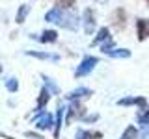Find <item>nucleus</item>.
<instances>
[{
	"instance_id": "obj_1",
	"label": "nucleus",
	"mask_w": 149,
	"mask_h": 139,
	"mask_svg": "<svg viewBox=\"0 0 149 139\" xmlns=\"http://www.w3.org/2000/svg\"><path fill=\"white\" fill-rule=\"evenodd\" d=\"M84 117H86V108L82 106L80 100H71L67 106V109H65V124H71L73 120H82Z\"/></svg>"
},
{
	"instance_id": "obj_2",
	"label": "nucleus",
	"mask_w": 149,
	"mask_h": 139,
	"mask_svg": "<svg viewBox=\"0 0 149 139\" xmlns=\"http://www.w3.org/2000/svg\"><path fill=\"white\" fill-rule=\"evenodd\" d=\"M99 65V59L95 58V56H84L82 61L77 65V69H74V78H84L88 76L93 69Z\"/></svg>"
},
{
	"instance_id": "obj_3",
	"label": "nucleus",
	"mask_w": 149,
	"mask_h": 139,
	"mask_svg": "<svg viewBox=\"0 0 149 139\" xmlns=\"http://www.w3.org/2000/svg\"><path fill=\"white\" fill-rule=\"evenodd\" d=\"M82 24H84V32L88 35H91L97 28V19H95V9L93 8H86L82 13Z\"/></svg>"
},
{
	"instance_id": "obj_4",
	"label": "nucleus",
	"mask_w": 149,
	"mask_h": 139,
	"mask_svg": "<svg viewBox=\"0 0 149 139\" xmlns=\"http://www.w3.org/2000/svg\"><path fill=\"white\" fill-rule=\"evenodd\" d=\"M78 24H80V21H78V15L73 11H69V9H63V15H62V21H60V24L58 26H62V28H65V30H71V32H74L78 28Z\"/></svg>"
},
{
	"instance_id": "obj_5",
	"label": "nucleus",
	"mask_w": 149,
	"mask_h": 139,
	"mask_svg": "<svg viewBox=\"0 0 149 139\" xmlns=\"http://www.w3.org/2000/svg\"><path fill=\"white\" fill-rule=\"evenodd\" d=\"M34 124L37 130H50L54 124V119L50 113H47V111H36V117H34Z\"/></svg>"
},
{
	"instance_id": "obj_6",
	"label": "nucleus",
	"mask_w": 149,
	"mask_h": 139,
	"mask_svg": "<svg viewBox=\"0 0 149 139\" xmlns=\"http://www.w3.org/2000/svg\"><path fill=\"white\" fill-rule=\"evenodd\" d=\"M118 106H138L140 109L147 108V98L146 96H123L118 100Z\"/></svg>"
},
{
	"instance_id": "obj_7",
	"label": "nucleus",
	"mask_w": 149,
	"mask_h": 139,
	"mask_svg": "<svg viewBox=\"0 0 149 139\" xmlns=\"http://www.w3.org/2000/svg\"><path fill=\"white\" fill-rule=\"evenodd\" d=\"M32 39L39 41V43H56L58 41V32L56 30H43L41 35H36V34H30Z\"/></svg>"
},
{
	"instance_id": "obj_8",
	"label": "nucleus",
	"mask_w": 149,
	"mask_h": 139,
	"mask_svg": "<svg viewBox=\"0 0 149 139\" xmlns=\"http://www.w3.org/2000/svg\"><path fill=\"white\" fill-rule=\"evenodd\" d=\"M136 35L138 41L149 39V19H138L136 21Z\"/></svg>"
},
{
	"instance_id": "obj_9",
	"label": "nucleus",
	"mask_w": 149,
	"mask_h": 139,
	"mask_svg": "<svg viewBox=\"0 0 149 139\" xmlns=\"http://www.w3.org/2000/svg\"><path fill=\"white\" fill-rule=\"evenodd\" d=\"M93 91L90 87H77V89H73L71 93L67 95V100H82V98H88V96H91Z\"/></svg>"
},
{
	"instance_id": "obj_10",
	"label": "nucleus",
	"mask_w": 149,
	"mask_h": 139,
	"mask_svg": "<svg viewBox=\"0 0 149 139\" xmlns=\"http://www.w3.org/2000/svg\"><path fill=\"white\" fill-rule=\"evenodd\" d=\"M112 22L118 30H123L125 28V22H127V13H125L123 8H118L114 13H112Z\"/></svg>"
},
{
	"instance_id": "obj_11",
	"label": "nucleus",
	"mask_w": 149,
	"mask_h": 139,
	"mask_svg": "<svg viewBox=\"0 0 149 139\" xmlns=\"http://www.w3.org/2000/svg\"><path fill=\"white\" fill-rule=\"evenodd\" d=\"M26 56L37 59H45V61H60V56L54 52H37V50H26Z\"/></svg>"
},
{
	"instance_id": "obj_12",
	"label": "nucleus",
	"mask_w": 149,
	"mask_h": 139,
	"mask_svg": "<svg viewBox=\"0 0 149 139\" xmlns=\"http://www.w3.org/2000/svg\"><path fill=\"white\" fill-rule=\"evenodd\" d=\"M63 113H65V108L63 106H60L58 109H56V119H54V132H52V137L58 139L60 137V132H62V126H63Z\"/></svg>"
},
{
	"instance_id": "obj_13",
	"label": "nucleus",
	"mask_w": 149,
	"mask_h": 139,
	"mask_svg": "<svg viewBox=\"0 0 149 139\" xmlns=\"http://www.w3.org/2000/svg\"><path fill=\"white\" fill-rule=\"evenodd\" d=\"M74 139H102V132H97V130H77L74 133Z\"/></svg>"
},
{
	"instance_id": "obj_14",
	"label": "nucleus",
	"mask_w": 149,
	"mask_h": 139,
	"mask_svg": "<svg viewBox=\"0 0 149 139\" xmlns=\"http://www.w3.org/2000/svg\"><path fill=\"white\" fill-rule=\"evenodd\" d=\"M50 93H49V89L43 85L41 87V91H39V96H37V108H36V111H43L45 109V106L49 104V100H50Z\"/></svg>"
},
{
	"instance_id": "obj_15",
	"label": "nucleus",
	"mask_w": 149,
	"mask_h": 139,
	"mask_svg": "<svg viewBox=\"0 0 149 139\" xmlns=\"http://www.w3.org/2000/svg\"><path fill=\"white\" fill-rule=\"evenodd\" d=\"M62 15H63V9H60V8L54 6L52 9H49V11L45 13V21H47V22H54V24H60Z\"/></svg>"
},
{
	"instance_id": "obj_16",
	"label": "nucleus",
	"mask_w": 149,
	"mask_h": 139,
	"mask_svg": "<svg viewBox=\"0 0 149 139\" xmlns=\"http://www.w3.org/2000/svg\"><path fill=\"white\" fill-rule=\"evenodd\" d=\"M110 30L106 26H102V28H99V32H97V35L93 37V41H91V46H97V45H102L106 39H110Z\"/></svg>"
},
{
	"instance_id": "obj_17",
	"label": "nucleus",
	"mask_w": 149,
	"mask_h": 139,
	"mask_svg": "<svg viewBox=\"0 0 149 139\" xmlns=\"http://www.w3.org/2000/svg\"><path fill=\"white\" fill-rule=\"evenodd\" d=\"M41 80H43V85L49 89L50 95H54V96H58L60 95V87H58V83H56L52 78H49L47 74H41Z\"/></svg>"
},
{
	"instance_id": "obj_18",
	"label": "nucleus",
	"mask_w": 149,
	"mask_h": 139,
	"mask_svg": "<svg viewBox=\"0 0 149 139\" xmlns=\"http://www.w3.org/2000/svg\"><path fill=\"white\" fill-rule=\"evenodd\" d=\"M106 56L114 59H127L130 58V50L129 48H112L110 52H106Z\"/></svg>"
},
{
	"instance_id": "obj_19",
	"label": "nucleus",
	"mask_w": 149,
	"mask_h": 139,
	"mask_svg": "<svg viewBox=\"0 0 149 139\" xmlns=\"http://www.w3.org/2000/svg\"><path fill=\"white\" fill-rule=\"evenodd\" d=\"M28 13H30V6H28V4H22V6L19 8L17 15H15V22H17V24H22V22L26 21Z\"/></svg>"
},
{
	"instance_id": "obj_20",
	"label": "nucleus",
	"mask_w": 149,
	"mask_h": 139,
	"mask_svg": "<svg viewBox=\"0 0 149 139\" xmlns=\"http://www.w3.org/2000/svg\"><path fill=\"white\" fill-rule=\"evenodd\" d=\"M138 136H140L138 128L134 126V124H129V126L123 130V133H121V137H119V139H136Z\"/></svg>"
},
{
	"instance_id": "obj_21",
	"label": "nucleus",
	"mask_w": 149,
	"mask_h": 139,
	"mask_svg": "<svg viewBox=\"0 0 149 139\" xmlns=\"http://www.w3.org/2000/svg\"><path fill=\"white\" fill-rule=\"evenodd\" d=\"M136 120H138L140 126L149 122V106H147L146 109H140V111H138V113H136Z\"/></svg>"
},
{
	"instance_id": "obj_22",
	"label": "nucleus",
	"mask_w": 149,
	"mask_h": 139,
	"mask_svg": "<svg viewBox=\"0 0 149 139\" xmlns=\"http://www.w3.org/2000/svg\"><path fill=\"white\" fill-rule=\"evenodd\" d=\"M6 89L9 91V93H17L19 91V80H17V78H8V80H6Z\"/></svg>"
},
{
	"instance_id": "obj_23",
	"label": "nucleus",
	"mask_w": 149,
	"mask_h": 139,
	"mask_svg": "<svg viewBox=\"0 0 149 139\" xmlns=\"http://www.w3.org/2000/svg\"><path fill=\"white\" fill-rule=\"evenodd\" d=\"M112 48H116V41L112 39V37H110V39H106V41H104V43H102V45H99V50H101L102 54L110 52Z\"/></svg>"
},
{
	"instance_id": "obj_24",
	"label": "nucleus",
	"mask_w": 149,
	"mask_h": 139,
	"mask_svg": "<svg viewBox=\"0 0 149 139\" xmlns=\"http://www.w3.org/2000/svg\"><path fill=\"white\" fill-rule=\"evenodd\" d=\"M74 2H77V0H56V8H60V9H69V8L74 6Z\"/></svg>"
},
{
	"instance_id": "obj_25",
	"label": "nucleus",
	"mask_w": 149,
	"mask_h": 139,
	"mask_svg": "<svg viewBox=\"0 0 149 139\" xmlns=\"http://www.w3.org/2000/svg\"><path fill=\"white\" fill-rule=\"evenodd\" d=\"M140 128H142V132H140V137H142V139H149V122H147V124H142Z\"/></svg>"
},
{
	"instance_id": "obj_26",
	"label": "nucleus",
	"mask_w": 149,
	"mask_h": 139,
	"mask_svg": "<svg viewBox=\"0 0 149 139\" xmlns=\"http://www.w3.org/2000/svg\"><path fill=\"white\" fill-rule=\"evenodd\" d=\"M97 119H99V113H91V115H86L82 120H84V122H95Z\"/></svg>"
},
{
	"instance_id": "obj_27",
	"label": "nucleus",
	"mask_w": 149,
	"mask_h": 139,
	"mask_svg": "<svg viewBox=\"0 0 149 139\" xmlns=\"http://www.w3.org/2000/svg\"><path fill=\"white\" fill-rule=\"evenodd\" d=\"M24 136L26 137H32V139H45L43 136H39V133H36V132H26Z\"/></svg>"
},
{
	"instance_id": "obj_28",
	"label": "nucleus",
	"mask_w": 149,
	"mask_h": 139,
	"mask_svg": "<svg viewBox=\"0 0 149 139\" xmlns=\"http://www.w3.org/2000/svg\"><path fill=\"white\" fill-rule=\"evenodd\" d=\"M0 72H2V65H0Z\"/></svg>"
},
{
	"instance_id": "obj_29",
	"label": "nucleus",
	"mask_w": 149,
	"mask_h": 139,
	"mask_svg": "<svg viewBox=\"0 0 149 139\" xmlns=\"http://www.w3.org/2000/svg\"><path fill=\"white\" fill-rule=\"evenodd\" d=\"M146 2H147V4H149V0H146Z\"/></svg>"
}]
</instances>
